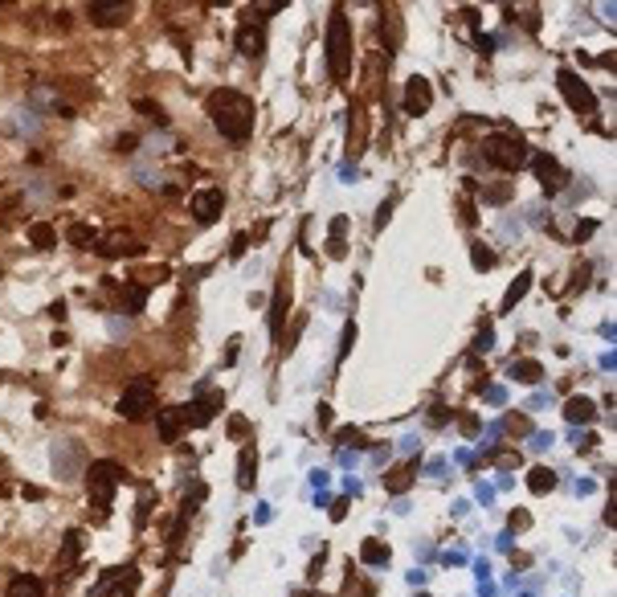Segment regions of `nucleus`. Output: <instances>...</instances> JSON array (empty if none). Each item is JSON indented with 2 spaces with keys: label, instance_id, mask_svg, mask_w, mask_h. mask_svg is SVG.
I'll return each mask as SVG.
<instances>
[{
  "label": "nucleus",
  "instance_id": "nucleus-8",
  "mask_svg": "<svg viewBox=\"0 0 617 597\" xmlns=\"http://www.w3.org/2000/svg\"><path fill=\"white\" fill-rule=\"evenodd\" d=\"M135 589H139V573L135 569H111L107 577L95 585V597H135Z\"/></svg>",
  "mask_w": 617,
  "mask_h": 597
},
{
  "label": "nucleus",
  "instance_id": "nucleus-11",
  "mask_svg": "<svg viewBox=\"0 0 617 597\" xmlns=\"http://www.w3.org/2000/svg\"><path fill=\"white\" fill-rule=\"evenodd\" d=\"M95 249L102 258H135V254H144V242L131 237V233H107Z\"/></svg>",
  "mask_w": 617,
  "mask_h": 597
},
{
  "label": "nucleus",
  "instance_id": "nucleus-34",
  "mask_svg": "<svg viewBox=\"0 0 617 597\" xmlns=\"http://www.w3.org/2000/svg\"><path fill=\"white\" fill-rule=\"evenodd\" d=\"M507 197H511V181H503L499 188H487V193H483V200H490V205H499V200H507Z\"/></svg>",
  "mask_w": 617,
  "mask_h": 597
},
{
  "label": "nucleus",
  "instance_id": "nucleus-48",
  "mask_svg": "<svg viewBox=\"0 0 617 597\" xmlns=\"http://www.w3.org/2000/svg\"><path fill=\"white\" fill-rule=\"evenodd\" d=\"M425 470H429V475H441V470H446V458H434V463L425 466Z\"/></svg>",
  "mask_w": 617,
  "mask_h": 597
},
{
  "label": "nucleus",
  "instance_id": "nucleus-40",
  "mask_svg": "<svg viewBox=\"0 0 617 597\" xmlns=\"http://www.w3.org/2000/svg\"><path fill=\"white\" fill-rule=\"evenodd\" d=\"M299 332H303V316L294 319V328H291V335H286V344H282V352H291V348H294V340H299Z\"/></svg>",
  "mask_w": 617,
  "mask_h": 597
},
{
  "label": "nucleus",
  "instance_id": "nucleus-52",
  "mask_svg": "<svg viewBox=\"0 0 617 597\" xmlns=\"http://www.w3.org/2000/svg\"><path fill=\"white\" fill-rule=\"evenodd\" d=\"M0 9H4V0H0Z\"/></svg>",
  "mask_w": 617,
  "mask_h": 597
},
{
  "label": "nucleus",
  "instance_id": "nucleus-20",
  "mask_svg": "<svg viewBox=\"0 0 617 597\" xmlns=\"http://www.w3.org/2000/svg\"><path fill=\"white\" fill-rule=\"evenodd\" d=\"M29 242H33V249H53V246H58V230H53L49 221H33V225H29Z\"/></svg>",
  "mask_w": 617,
  "mask_h": 597
},
{
  "label": "nucleus",
  "instance_id": "nucleus-7",
  "mask_svg": "<svg viewBox=\"0 0 617 597\" xmlns=\"http://www.w3.org/2000/svg\"><path fill=\"white\" fill-rule=\"evenodd\" d=\"M532 168H536V181H540V188H544L548 197L564 193V184H569V172L560 168V160H556V156L540 151V156H532Z\"/></svg>",
  "mask_w": 617,
  "mask_h": 597
},
{
  "label": "nucleus",
  "instance_id": "nucleus-4",
  "mask_svg": "<svg viewBox=\"0 0 617 597\" xmlns=\"http://www.w3.org/2000/svg\"><path fill=\"white\" fill-rule=\"evenodd\" d=\"M327 66H331V78H340V82L352 70V25L340 9L327 21Z\"/></svg>",
  "mask_w": 617,
  "mask_h": 597
},
{
  "label": "nucleus",
  "instance_id": "nucleus-44",
  "mask_svg": "<svg viewBox=\"0 0 617 597\" xmlns=\"http://www.w3.org/2000/svg\"><path fill=\"white\" fill-rule=\"evenodd\" d=\"M507 430H515V434H527V421H523V417H507Z\"/></svg>",
  "mask_w": 617,
  "mask_h": 597
},
{
  "label": "nucleus",
  "instance_id": "nucleus-5",
  "mask_svg": "<svg viewBox=\"0 0 617 597\" xmlns=\"http://www.w3.org/2000/svg\"><path fill=\"white\" fill-rule=\"evenodd\" d=\"M156 409V384L147 381V377H135V381L123 389V397H119V414L127 417V421H139Z\"/></svg>",
  "mask_w": 617,
  "mask_h": 597
},
{
  "label": "nucleus",
  "instance_id": "nucleus-39",
  "mask_svg": "<svg viewBox=\"0 0 617 597\" xmlns=\"http://www.w3.org/2000/svg\"><path fill=\"white\" fill-rule=\"evenodd\" d=\"M352 340H356V328L348 323V328H343V344H340V356H348V352H352Z\"/></svg>",
  "mask_w": 617,
  "mask_h": 597
},
{
  "label": "nucleus",
  "instance_id": "nucleus-37",
  "mask_svg": "<svg viewBox=\"0 0 617 597\" xmlns=\"http://www.w3.org/2000/svg\"><path fill=\"white\" fill-rule=\"evenodd\" d=\"M478 426H483V421H478L474 414H466V417H462V434H466V438H474V434H478Z\"/></svg>",
  "mask_w": 617,
  "mask_h": 597
},
{
  "label": "nucleus",
  "instance_id": "nucleus-17",
  "mask_svg": "<svg viewBox=\"0 0 617 597\" xmlns=\"http://www.w3.org/2000/svg\"><path fill=\"white\" fill-rule=\"evenodd\" d=\"M258 483V454H254V446H242V454H237V487H254Z\"/></svg>",
  "mask_w": 617,
  "mask_h": 597
},
{
  "label": "nucleus",
  "instance_id": "nucleus-31",
  "mask_svg": "<svg viewBox=\"0 0 617 597\" xmlns=\"http://www.w3.org/2000/svg\"><path fill=\"white\" fill-rule=\"evenodd\" d=\"M282 9H286L282 0H258V4H250V13H254V25H258V21H266L270 13H282Z\"/></svg>",
  "mask_w": 617,
  "mask_h": 597
},
{
  "label": "nucleus",
  "instance_id": "nucleus-35",
  "mask_svg": "<svg viewBox=\"0 0 617 597\" xmlns=\"http://www.w3.org/2000/svg\"><path fill=\"white\" fill-rule=\"evenodd\" d=\"M474 348H478V352L495 348V332H490V323H483V332H478V340H474Z\"/></svg>",
  "mask_w": 617,
  "mask_h": 597
},
{
  "label": "nucleus",
  "instance_id": "nucleus-43",
  "mask_svg": "<svg viewBox=\"0 0 617 597\" xmlns=\"http://www.w3.org/2000/svg\"><path fill=\"white\" fill-rule=\"evenodd\" d=\"M229 434L242 438V434H245V417H229Z\"/></svg>",
  "mask_w": 617,
  "mask_h": 597
},
{
  "label": "nucleus",
  "instance_id": "nucleus-21",
  "mask_svg": "<svg viewBox=\"0 0 617 597\" xmlns=\"http://www.w3.org/2000/svg\"><path fill=\"white\" fill-rule=\"evenodd\" d=\"M507 372H511V377H515L520 384H536V381H544V365H540V360H515V365L507 368Z\"/></svg>",
  "mask_w": 617,
  "mask_h": 597
},
{
  "label": "nucleus",
  "instance_id": "nucleus-16",
  "mask_svg": "<svg viewBox=\"0 0 617 597\" xmlns=\"http://www.w3.org/2000/svg\"><path fill=\"white\" fill-rule=\"evenodd\" d=\"M564 417H569V426L576 430V426H589L593 417H597V405L589 397H569L564 401Z\"/></svg>",
  "mask_w": 617,
  "mask_h": 597
},
{
  "label": "nucleus",
  "instance_id": "nucleus-41",
  "mask_svg": "<svg viewBox=\"0 0 617 597\" xmlns=\"http://www.w3.org/2000/svg\"><path fill=\"white\" fill-rule=\"evenodd\" d=\"M135 144H139V139H135V135H123V139H119V144H114V148L123 151V156H131V151H135Z\"/></svg>",
  "mask_w": 617,
  "mask_h": 597
},
{
  "label": "nucleus",
  "instance_id": "nucleus-15",
  "mask_svg": "<svg viewBox=\"0 0 617 597\" xmlns=\"http://www.w3.org/2000/svg\"><path fill=\"white\" fill-rule=\"evenodd\" d=\"M131 17V4H90V21L111 29V25H123Z\"/></svg>",
  "mask_w": 617,
  "mask_h": 597
},
{
  "label": "nucleus",
  "instance_id": "nucleus-14",
  "mask_svg": "<svg viewBox=\"0 0 617 597\" xmlns=\"http://www.w3.org/2000/svg\"><path fill=\"white\" fill-rule=\"evenodd\" d=\"M233 41H237V53H242V58H262V45H266L262 25H250V21L237 29V37H233Z\"/></svg>",
  "mask_w": 617,
  "mask_h": 597
},
{
  "label": "nucleus",
  "instance_id": "nucleus-18",
  "mask_svg": "<svg viewBox=\"0 0 617 597\" xmlns=\"http://www.w3.org/2000/svg\"><path fill=\"white\" fill-rule=\"evenodd\" d=\"M4 593H9V597H45V585L33 577V573H16V577L9 581Z\"/></svg>",
  "mask_w": 617,
  "mask_h": 597
},
{
  "label": "nucleus",
  "instance_id": "nucleus-9",
  "mask_svg": "<svg viewBox=\"0 0 617 597\" xmlns=\"http://www.w3.org/2000/svg\"><path fill=\"white\" fill-rule=\"evenodd\" d=\"M217 409H221V393H217V397H205V401H188V405H180L176 414H180V426H184V430H200V426L213 421Z\"/></svg>",
  "mask_w": 617,
  "mask_h": 597
},
{
  "label": "nucleus",
  "instance_id": "nucleus-6",
  "mask_svg": "<svg viewBox=\"0 0 617 597\" xmlns=\"http://www.w3.org/2000/svg\"><path fill=\"white\" fill-rule=\"evenodd\" d=\"M556 82H560V95H564V102H569L576 115H597V99H593V90H589V82L576 74V70H560L556 74Z\"/></svg>",
  "mask_w": 617,
  "mask_h": 597
},
{
  "label": "nucleus",
  "instance_id": "nucleus-36",
  "mask_svg": "<svg viewBox=\"0 0 617 597\" xmlns=\"http://www.w3.org/2000/svg\"><path fill=\"white\" fill-rule=\"evenodd\" d=\"M495 463H499V466H520V454H515V450H499Z\"/></svg>",
  "mask_w": 617,
  "mask_h": 597
},
{
  "label": "nucleus",
  "instance_id": "nucleus-22",
  "mask_svg": "<svg viewBox=\"0 0 617 597\" xmlns=\"http://www.w3.org/2000/svg\"><path fill=\"white\" fill-rule=\"evenodd\" d=\"M532 279H536V274H532V270H523L520 279L507 286V295H503V311H511V307H515V303H520V298L527 295V291H532Z\"/></svg>",
  "mask_w": 617,
  "mask_h": 597
},
{
  "label": "nucleus",
  "instance_id": "nucleus-27",
  "mask_svg": "<svg viewBox=\"0 0 617 597\" xmlns=\"http://www.w3.org/2000/svg\"><path fill=\"white\" fill-rule=\"evenodd\" d=\"M348 151H352V156L364 151V115H360V107H352V139H348Z\"/></svg>",
  "mask_w": 617,
  "mask_h": 597
},
{
  "label": "nucleus",
  "instance_id": "nucleus-49",
  "mask_svg": "<svg viewBox=\"0 0 617 597\" xmlns=\"http://www.w3.org/2000/svg\"><path fill=\"white\" fill-rule=\"evenodd\" d=\"M343 512H348V499H340V503L331 507V520H343Z\"/></svg>",
  "mask_w": 617,
  "mask_h": 597
},
{
  "label": "nucleus",
  "instance_id": "nucleus-32",
  "mask_svg": "<svg viewBox=\"0 0 617 597\" xmlns=\"http://www.w3.org/2000/svg\"><path fill=\"white\" fill-rule=\"evenodd\" d=\"M336 442H340V446H348V450H360V446H364V434H360L356 426H343V430L336 434Z\"/></svg>",
  "mask_w": 617,
  "mask_h": 597
},
{
  "label": "nucleus",
  "instance_id": "nucleus-3",
  "mask_svg": "<svg viewBox=\"0 0 617 597\" xmlns=\"http://www.w3.org/2000/svg\"><path fill=\"white\" fill-rule=\"evenodd\" d=\"M123 466L111 463V458H98V463L86 466V491H90V503H95V512L98 515H107L111 512V495H114V487L123 483Z\"/></svg>",
  "mask_w": 617,
  "mask_h": 597
},
{
  "label": "nucleus",
  "instance_id": "nucleus-25",
  "mask_svg": "<svg viewBox=\"0 0 617 597\" xmlns=\"http://www.w3.org/2000/svg\"><path fill=\"white\" fill-rule=\"evenodd\" d=\"M409 483H413V463H405V466H392L389 470V479H385V487H389L392 495H401Z\"/></svg>",
  "mask_w": 617,
  "mask_h": 597
},
{
  "label": "nucleus",
  "instance_id": "nucleus-47",
  "mask_svg": "<svg viewBox=\"0 0 617 597\" xmlns=\"http://www.w3.org/2000/svg\"><path fill=\"white\" fill-rule=\"evenodd\" d=\"M478 53H495V41H490V37H478Z\"/></svg>",
  "mask_w": 617,
  "mask_h": 597
},
{
  "label": "nucleus",
  "instance_id": "nucleus-26",
  "mask_svg": "<svg viewBox=\"0 0 617 597\" xmlns=\"http://www.w3.org/2000/svg\"><path fill=\"white\" fill-rule=\"evenodd\" d=\"M78 552H82V532L70 528L65 532V544H62V569H70V564L78 561Z\"/></svg>",
  "mask_w": 617,
  "mask_h": 597
},
{
  "label": "nucleus",
  "instance_id": "nucleus-50",
  "mask_svg": "<svg viewBox=\"0 0 617 597\" xmlns=\"http://www.w3.org/2000/svg\"><path fill=\"white\" fill-rule=\"evenodd\" d=\"M294 597H323V593H294Z\"/></svg>",
  "mask_w": 617,
  "mask_h": 597
},
{
  "label": "nucleus",
  "instance_id": "nucleus-12",
  "mask_svg": "<svg viewBox=\"0 0 617 597\" xmlns=\"http://www.w3.org/2000/svg\"><path fill=\"white\" fill-rule=\"evenodd\" d=\"M434 107V90H429V82L425 78H409L405 86V111L409 115H425Z\"/></svg>",
  "mask_w": 617,
  "mask_h": 597
},
{
  "label": "nucleus",
  "instance_id": "nucleus-33",
  "mask_svg": "<svg viewBox=\"0 0 617 597\" xmlns=\"http://www.w3.org/2000/svg\"><path fill=\"white\" fill-rule=\"evenodd\" d=\"M471 262L478 266V270H490V266H495V254H490V249L483 246V242H474V249H471Z\"/></svg>",
  "mask_w": 617,
  "mask_h": 597
},
{
  "label": "nucleus",
  "instance_id": "nucleus-30",
  "mask_svg": "<svg viewBox=\"0 0 617 597\" xmlns=\"http://www.w3.org/2000/svg\"><path fill=\"white\" fill-rule=\"evenodd\" d=\"M343 233H348V217H336V221H331V242H327V246H331V258L343 254Z\"/></svg>",
  "mask_w": 617,
  "mask_h": 597
},
{
  "label": "nucleus",
  "instance_id": "nucleus-23",
  "mask_svg": "<svg viewBox=\"0 0 617 597\" xmlns=\"http://www.w3.org/2000/svg\"><path fill=\"white\" fill-rule=\"evenodd\" d=\"M156 426H160V438H163V442H176V434L184 430L176 409H160V414H156Z\"/></svg>",
  "mask_w": 617,
  "mask_h": 597
},
{
  "label": "nucleus",
  "instance_id": "nucleus-19",
  "mask_svg": "<svg viewBox=\"0 0 617 597\" xmlns=\"http://www.w3.org/2000/svg\"><path fill=\"white\" fill-rule=\"evenodd\" d=\"M119 303H123V311H127V316H139V311H144V303H147V286H144V282H127V286L119 291Z\"/></svg>",
  "mask_w": 617,
  "mask_h": 597
},
{
  "label": "nucleus",
  "instance_id": "nucleus-29",
  "mask_svg": "<svg viewBox=\"0 0 617 597\" xmlns=\"http://www.w3.org/2000/svg\"><path fill=\"white\" fill-rule=\"evenodd\" d=\"M65 237H70L78 249H86V246H95V242H98V237H95V225H82V221H78V225H70V233H65Z\"/></svg>",
  "mask_w": 617,
  "mask_h": 597
},
{
  "label": "nucleus",
  "instance_id": "nucleus-1",
  "mask_svg": "<svg viewBox=\"0 0 617 597\" xmlns=\"http://www.w3.org/2000/svg\"><path fill=\"white\" fill-rule=\"evenodd\" d=\"M205 107H209L213 127L225 139H233V144L250 139V131H254V102H250V95L233 90V86H217Z\"/></svg>",
  "mask_w": 617,
  "mask_h": 597
},
{
  "label": "nucleus",
  "instance_id": "nucleus-42",
  "mask_svg": "<svg viewBox=\"0 0 617 597\" xmlns=\"http://www.w3.org/2000/svg\"><path fill=\"white\" fill-rule=\"evenodd\" d=\"M532 446L548 450V446H552V434H548V430H544V434H532Z\"/></svg>",
  "mask_w": 617,
  "mask_h": 597
},
{
  "label": "nucleus",
  "instance_id": "nucleus-24",
  "mask_svg": "<svg viewBox=\"0 0 617 597\" xmlns=\"http://www.w3.org/2000/svg\"><path fill=\"white\" fill-rule=\"evenodd\" d=\"M527 487H532L536 495H548V491L556 487V470H548V466H536V470L527 475Z\"/></svg>",
  "mask_w": 617,
  "mask_h": 597
},
{
  "label": "nucleus",
  "instance_id": "nucleus-10",
  "mask_svg": "<svg viewBox=\"0 0 617 597\" xmlns=\"http://www.w3.org/2000/svg\"><path fill=\"white\" fill-rule=\"evenodd\" d=\"M188 209H193V217L200 225H213V221L221 217V209H225V197H221V188H200Z\"/></svg>",
  "mask_w": 617,
  "mask_h": 597
},
{
  "label": "nucleus",
  "instance_id": "nucleus-46",
  "mask_svg": "<svg viewBox=\"0 0 617 597\" xmlns=\"http://www.w3.org/2000/svg\"><path fill=\"white\" fill-rule=\"evenodd\" d=\"M507 397V393H503V389H499V384H490V389H487V401H495V405H499V401H503Z\"/></svg>",
  "mask_w": 617,
  "mask_h": 597
},
{
  "label": "nucleus",
  "instance_id": "nucleus-51",
  "mask_svg": "<svg viewBox=\"0 0 617 597\" xmlns=\"http://www.w3.org/2000/svg\"><path fill=\"white\" fill-rule=\"evenodd\" d=\"M417 597H429V593H417Z\"/></svg>",
  "mask_w": 617,
  "mask_h": 597
},
{
  "label": "nucleus",
  "instance_id": "nucleus-38",
  "mask_svg": "<svg viewBox=\"0 0 617 597\" xmlns=\"http://www.w3.org/2000/svg\"><path fill=\"white\" fill-rule=\"evenodd\" d=\"M392 205H397V197H389V200H385V205H380V213H376V230H380V225H385V221H389V213H392Z\"/></svg>",
  "mask_w": 617,
  "mask_h": 597
},
{
  "label": "nucleus",
  "instance_id": "nucleus-28",
  "mask_svg": "<svg viewBox=\"0 0 617 597\" xmlns=\"http://www.w3.org/2000/svg\"><path fill=\"white\" fill-rule=\"evenodd\" d=\"M360 561H364V564H385V561H389V548L380 544V540H364V548H360Z\"/></svg>",
  "mask_w": 617,
  "mask_h": 597
},
{
  "label": "nucleus",
  "instance_id": "nucleus-45",
  "mask_svg": "<svg viewBox=\"0 0 617 597\" xmlns=\"http://www.w3.org/2000/svg\"><path fill=\"white\" fill-rule=\"evenodd\" d=\"M527 524H532V515H527V512H515V515H511V528H527Z\"/></svg>",
  "mask_w": 617,
  "mask_h": 597
},
{
  "label": "nucleus",
  "instance_id": "nucleus-13",
  "mask_svg": "<svg viewBox=\"0 0 617 597\" xmlns=\"http://www.w3.org/2000/svg\"><path fill=\"white\" fill-rule=\"evenodd\" d=\"M286 303H291V279L282 274L274 286V311H270V332L274 340H282V319H286Z\"/></svg>",
  "mask_w": 617,
  "mask_h": 597
},
{
  "label": "nucleus",
  "instance_id": "nucleus-2",
  "mask_svg": "<svg viewBox=\"0 0 617 597\" xmlns=\"http://www.w3.org/2000/svg\"><path fill=\"white\" fill-rule=\"evenodd\" d=\"M483 156H487V164H495L499 172H515L532 160V151H527V139L515 131H495L483 139Z\"/></svg>",
  "mask_w": 617,
  "mask_h": 597
}]
</instances>
